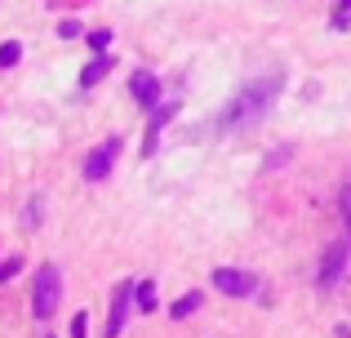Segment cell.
Listing matches in <instances>:
<instances>
[{"instance_id":"obj_15","label":"cell","mask_w":351,"mask_h":338,"mask_svg":"<svg viewBox=\"0 0 351 338\" xmlns=\"http://www.w3.org/2000/svg\"><path fill=\"white\" fill-rule=\"evenodd\" d=\"M71 338H89V316H85V312L71 321Z\"/></svg>"},{"instance_id":"obj_10","label":"cell","mask_w":351,"mask_h":338,"mask_svg":"<svg viewBox=\"0 0 351 338\" xmlns=\"http://www.w3.org/2000/svg\"><path fill=\"white\" fill-rule=\"evenodd\" d=\"M134 298H138V307H143V312H156V280H138V285H134Z\"/></svg>"},{"instance_id":"obj_7","label":"cell","mask_w":351,"mask_h":338,"mask_svg":"<svg viewBox=\"0 0 351 338\" xmlns=\"http://www.w3.org/2000/svg\"><path fill=\"white\" fill-rule=\"evenodd\" d=\"M129 298H134V280L116 285V294H112V316H107V338H120V330H125V321H129Z\"/></svg>"},{"instance_id":"obj_17","label":"cell","mask_w":351,"mask_h":338,"mask_svg":"<svg viewBox=\"0 0 351 338\" xmlns=\"http://www.w3.org/2000/svg\"><path fill=\"white\" fill-rule=\"evenodd\" d=\"M18 271V258H9V263H0V280H9Z\"/></svg>"},{"instance_id":"obj_9","label":"cell","mask_w":351,"mask_h":338,"mask_svg":"<svg viewBox=\"0 0 351 338\" xmlns=\"http://www.w3.org/2000/svg\"><path fill=\"white\" fill-rule=\"evenodd\" d=\"M107 71H112V58H107V53H98V58L89 62L85 71H80V85H85V89H89V85H98V80H103Z\"/></svg>"},{"instance_id":"obj_16","label":"cell","mask_w":351,"mask_h":338,"mask_svg":"<svg viewBox=\"0 0 351 338\" xmlns=\"http://www.w3.org/2000/svg\"><path fill=\"white\" fill-rule=\"evenodd\" d=\"M343 218H347V236H351V182L343 187Z\"/></svg>"},{"instance_id":"obj_12","label":"cell","mask_w":351,"mask_h":338,"mask_svg":"<svg viewBox=\"0 0 351 338\" xmlns=\"http://www.w3.org/2000/svg\"><path fill=\"white\" fill-rule=\"evenodd\" d=\"M18 58H23V45H18V40H5V45H0V67H14Z\"/></svg>"},{"instance_id":"obj_6","label":"cell","mask_w":351,"mask_h":338,"mask_svg":"<svg viewBox=\"0 0 351 338\" xmlns=\"http://www.w3.org/2000/svg\"><path fill=\"white\" fill-rule=\"evenodd\" d=\"M116 156H120V138H107L103 147H98L94 156L85 160V178H89V182H103L107 173H112V160H116Z\"/></svg>"},{"instance_id":"obj_2","label":"cell","mask_w":351,"mask_h":338,"mask_svg":"<svg viewBox=\"0 0 351 338\" xmlns=\"http://www.w3.org/2000/svg\"><path fill=\"white\" fill-rule=\"evenodd\" d=\"M62 303V276L58 267H40V276H36V294H32V312L40 316V321H49L53 312H58Z\"/></svg>"},{"instance_id":"obj_4","label":"cell","mask_w":351,"mask_h":338,"mask_svg":"<svg viewBox=\"0 0 351 338\" xmlns=\"http://www.w3.org/2000/svg\"><path fill=\"white\" fill-rule=\"evenodd\" d=\"M347 263H351L347 241H334V245L325 250V263H320V289H334L338 280L347 276Z\"/></svg>"},{"instance_id":"obj_5","label":"cell","mask_w":351,"mask_h":338,"mask_svg":"<svg viewBox=\"0 0 351 338\" xmlns=\"http://www.w3.org/2000/svg\"><path fill=\"white\" fill-rule=\"evenodd\" d=\"M129 94H134L138 107L156 112V107H160V80H156L152 71H134V76H129Z\"/></svg>"},{"instance_id":"obj_3","label":"cell","mask_w":351,"mask_h":338,"mask_svg":"<svg viewBox=\"0 0 351 338\" xmlns=\"http://www.w3.org/2000/svg\"><path fill=\"white\" fill-rule=\"evenodd\" d=\"M214 289L227 294V298H249V294H258V276L254 271H236V267H218L214 271Z\"/></svg>"},{"instance_id":"obj_11","label":"cell","mask_w":351,"mask_h":338,"mask_svg":"<svg viewBox=\"0 0 351 338\" xmlns=\"http://www.w3.org/2000/svg\"><path fill=\"white\" fill-rule=\"evenodd\" d=\"M196 307H200V294H182L178 303L169 307V316H173V321H182V316H191V312H196Z\"/></svg>"},{"instance_id":"obj_13","label":"cell","mask_w":351,"mask_h":338,"mask_svg":"<svg viewBox=\"0 0 351 338\" xmlns=\"http://www.w3.org/2000/svg\"><path fill=\"white\" fill-rule=\"evenodd\" d=\"M58 36H62V40H76V36H80V23H76V18H62V23H58Z\"/></svg>"},{"instance_id":"obj_8","label":"cell","mask_w":351,"mask_h":338,"mask_svg":"<svg viewBox=\"0 0 351 338\" xmlns=\"http://www.w3.org/2000/svg\"><path fill=\"white\" fill-rule=\"evenodd\" d=\"M173 116H178V103H160V107L152 112V125H147V143H143V156H152V152H156V138H160V130L173 121Z\"/></svg>"},{"instance_id":"obj_18","label":"cell","mask_w":351,"mask_h":338,"mask_svg":"<svg viewBox=\"0 0 351 338\" xmlns=\"http://www.w3.org/2000/svg\"><path fill=\"white\" fill-rule=\"evenodd\" d=\"M338 5H343V9H351V0H338Z\"/></svg>"},{"instance_id":"obj_14","label":"cell","mask_w":351,"mask_h":338,"mask_svg":"<svg viewBox=\"0 0 351 338\" xmlns=\"http://www.w3.org/2000/svg\"><path fill=\"white\" fill-rule=\"evenodd\" d=\"M89 45H94V53H107V45H112V32H89Z\"/></svg>"},{"instance_id":"obj_1","label":"cell","mask_w":351,"mask_h":338,"mask_svg":"<svg viewBox=\"0 0 351 338\" xmlns=\"http://www.w3.org/2000/svg\"><path fill=\"white\" fill-rule=\"evenodd\" d=\"M280 85H285L280 76H267V80H254L249 89H240V94H236V103L227 107L223 125H227V130H236V125H254L258 116H263L267 107L276 103V94H280Z\"/></svg>"}]
</instances>
